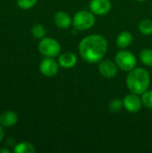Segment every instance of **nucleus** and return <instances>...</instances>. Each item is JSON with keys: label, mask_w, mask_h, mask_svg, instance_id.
<instances>
[{"label": "nucleus", "mask_w": 152, "mask_h": 153, "mask_svg": "<svg viewBox=\"0 0 152 153\" xmlns=\"http://www.w3.org/2000/svg\"><path fill=\"white\" fill-rule=\"evenodd\" d=\"M18 122V116L12 110L5 111L0 115V125L4 127H13Z\"/></svg>", "instance_id": "nucleus-12"}, {"label": "nucleus", "mask_w": 152, "mask_h": 153, "mask_svg": "<svg viewBox=\"0 0 152 153\" xmlns=\"http://www.w3.org/2000/svg\"><path fill=\"white\" fill-rule=\"evenodd\" d=\"M108 41L99 34H91L83 38L79 43V53L82 58L90 64L99 63L108 51Z\"/></svg>", "instance_id": "nucleus-1"}, {"label": "nucleus", "mask_w": 152, "mask_h": 153, "mask_svg": "<svg viewBox=\"0 0 152 153\" xmlns=\"http://www.w3.org/2000/svg\"><path fill=\"white\" fill-rule=\"evenodd\" d=\"M13 152L15 153H34L36 150L33 144L27 142H22L14 146Z\"/></svg>", "instance_id": "nucleus-14"}, {"label": "nucleus", "mask_w": 152, "mask_h": 153, "mask_svg": "<svg viewBox=\"0 0 152 153\" xmlns=\"http://www.w3.org/2000/svg\"><path fill=\"white\" fill-rule=\"evenodd\" d=\"M136 1H139V2H142V1H145V0H136Z\"/></svg>", "instance_id": "nucleus-23"}, {"label": "nucleus", "mask_w": 152, "mask_h": 153, "mask_svg": "<svg viewBox=\"0 0 152 153\" xmlns=\"http://www.w3.org/2000/svg\"><path fill=\"white\" fill-rule=\"evenodd\" d=\"M132 42H133V35L127 30H124L120 32L116 39V43L117 47L122 49L128 48L132 44Z\"/></svg>", "instance_id": "nucleus-13"}, {"label": "nucleus", "mask_w": 152, "mask_h": 153, "mask_svg": "<svg viewBox=\"0 0 152 153\" xmlns=\"http://www.w3.org/2000/svg\"><path fill=\"white\" fill-rule=\"evenodd\" d=\"M59 64L53 57H46L39 64V71L44 76L54 77L59 70Z\"/></svg>", "instance_id": "nucleus-6"}, {"label": "nucleus", "mask_w": 152, "mask_h": 153, "mask_svg": "<svg viewBox=\"0 0 152 153\" xmlns=\"http://www.w3.org/2000/svg\"><path fill=\"white\" fill-rule=\"evenodd\" d=\"M140 60L144 65L152 66V49H142L140 53Z\"/></svg>", "instance_id": "nucleus-16"}, {"label": "nucleus", "mask_w": 152, "mask_h": 153, "mask_svg": "<svg viewBox=\"0 0 152 153\" xmlns=\"http://www.w3.org/2000/svg\"><path fill=\"white\" fill-rule=\"evenodd\" d=\"M31 34L33 35L34 38L41 39L46 35V29L42 24H35L31 29Z\"/></svg>", "instance_id": "nucleus-17"}, {"label": "nucleus", "mask_w": 152, "mask_h": 153, "mask_svg": "<svg viewBox=\"0 0 152 153\" xmlns=\"http://www.w3.org/2000/svg\"><path fill=\"white\" fill-rule=\"evenodd\" d=\"M38 0H16L17 5L23 10H29L35 6Z\"/></svg>", "instance_id": "nucleus-20"}, {"label": "nucleus", "mask_w": 152, "mask_h": 153, "mask_svg": "<svg viewBox=\"0 0 152 153\" xmlns=\"http://www.w3.org/2000/svg\"><path fill=\"white\" fill-rule=\"evenodd\" d=\"M115 62L118 68L125 72L132 71L136 67L137 65V59L133 53L125 49H122L116 53L115 56Z\"/></svg>", "instance_id": "nucleus-4"}, {"label": "nucleus", "mask_w": 152, "mask_h": 153, "mask_svg": "<svg viewBox=\"0 0 152 153\" xmlns=\"http://www.w3.org/2000/svg\"><path fill=\"white\" fill-rule=\"evenodd\" d=\"M139 30L144 35H152V21L150 19H144L139 23Z\"/></svg>", "instance_id": "nucleus-15"}, {"label": "nucleus", "mask_w": 152, "mask_h": 153, "mask_svg": "<svg viewBox=\"0 0 152 153\" xmlns=\"http://www.w3.org/2000/svg\"><path fill=\"white\" fill-rule=\"evenodd\" d=\"M108 108L112 112H119L124 108V101L119 99H115L110 101L108 104Z\"/></svg>", "instance_id": "nucleus-19"}, {"label": "nucleus", "mask_w": 152, "mask_h": 153, "mask_svg": "<svg viewBox=\"0 0 152 153\" xmlns=\"http://www.w3.org/2000/svg\"><path fill=\"white\" fill-rule=\"evenodd\" d=\"M0 152L9 153V152H10V151H9V150H7V149H4V148H2V149H0Z\"/></svg>", "instance_id": "nucleus-22"}, {"label": "nucleus", "mask_w": 152, "mask_h": 153, "mask_svg": "<svg viewBox=\"0 0 152 153\" xmlns=\"http://www.w3.org/2000/svg\"><path fill=\"white\" fill-rule=\"evenodd\" d=\"M77 63V56L72 52H65L59 55L58 64L61 67L65 69L73 68Z\"/></svg>", "instance_id": "nucleus-10"}, {"label": "nucleus", "mask_w": 152, "mask_h": 153, "mask_svg": "<svg viewBox=\"0 0 152 153\" xmlns=\"http://www.w3.org/2000/svg\"><path fill=\"white\" fill-rule=\"evenodd\" d=\"M4 126H2L0 125V143H2L3 139H4V129H3Z\"/></svg>", "instance_id": "nucleus-21"}, {"label": "nucleus", "mask_w": 152, "mask_h": 153, "mask_svg": "<svg viewBox=\"0 0 152 153\" xmlns=\"http://www.w3.org/2000/svg\"><path fill=\"white\" fill-rule=\"evenodd\" d=\"M151 84V75L144 68L135 67L129 72L126 77V86L130 92L142 95L149 90Z\"/></svg>", "instance_id": "nucleus-2"}, {"label": "nucleus", "mask_w": 152, "mask_h": 153, "mask_svg": "<svg viewBox=\"0 0 152 153\" xmlns=\"http://www.w3.org/2000/svg\"><path fill=\"white\" fill-rule=\"evenodd\" d=\"M142 105L148 108H152V90H147L141 96Z\"/></svg>", "instance_id": "nucleus-18"}, {"label": "nucleus", "mask_w": 152, "mask_h": 153, "mask_svg": "<svg viewBox=\"0 0 152 153\" xmlns=\"http://www.w3.org/2000/svg\"><path fill=\"white\" fill-rule=\"evenodd\" d=\"M96 22L95 14L87 10L77 12L73 17V25L76 30H86L94 26Z\"/></svg>", "instance_id": "nucleus-3"}, {"label": "nucleus", "mask_w": 152, "mask_h": 153, "mask_svg": "<svg viewBox=\"0 0 152 153\" xmlns=\"http://www.w3.org/2000/svg\"><path fill=\"white\" fill-rule=\"evenodd\" d=\"M124 108L130 113H137L142 109V101L138 94L130 93L126 95L124 100Z\"/></svg>", "instance_id": "nucleus-7"}, {"label": "nucleus", "mask_w": 152, "mask_h": 153, "mask_svg": "<svg viewBox=\"0 0 152 153\" xmlns=\"http://www.w3.org/2000/svg\"><path fill=\"white\" fill-rule=\"evenodd\" d=\"M39 51L46 57H56L60 55L61 46L57 40L53 38L44 37L39 43Z\"/></svg>", "instance_id": "nucleus-5"}, {"label": "nucleus", "mask_w": 152, "mask_h": 153, "mask_svg": "<svg viewBox=\"0 0 152 153\" xmlns=\"http://www.w3.org/2000/svg\"><path fill=\"white\" fill-rule=\"evenodd\" d=\"M54 22L60 29H67L72 25L73 19L67 13L59 11L54 15Z\"/></svg>", "instance_id": "nucleus-11"}, {"label": "nucleus", "mask_w": 152, "mask_h": 153, "mask_svg": "<svg viewBox=\"0 0 152 153\" xmlns=\"http://www.w3.org/2000/svg\"><path fill=\"white\" fill-rule=\"evenodd\" d=\"M89 7L95 15H105L111 10L112 4L110 0H91Z\"/></svg>", "instance_id": "nucleus-8"}, {"label": "nucleus", "mask_w": 152, "mask_h": 153, "mask_svg": "<svg viewBox=\"0 0 152 153\" xmlns=\"http://www.w3.org/2000/svg\"><path fill=\"white\" fill-rule=\"evenodd\" d=\"M99 72L105 78H113L117 74V68L116 62L111 60H102L99 64Z\"/></svg>", "instance_id": "nucleus-9"}]
</instances>
